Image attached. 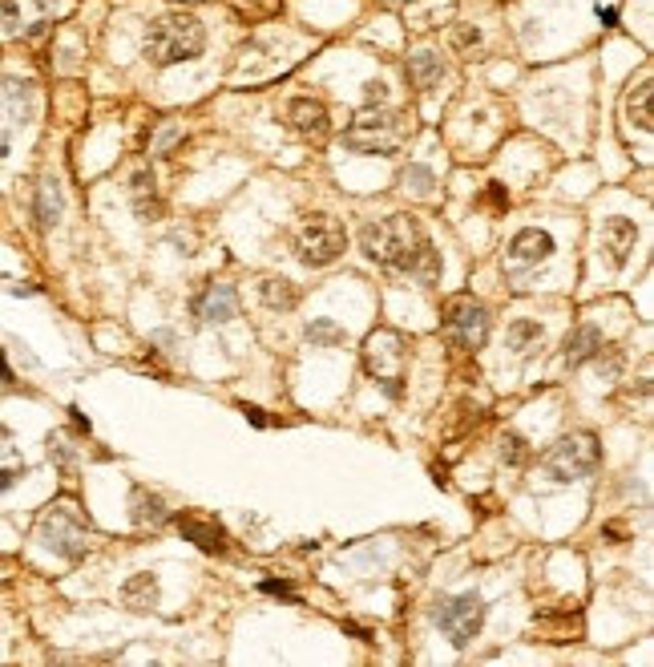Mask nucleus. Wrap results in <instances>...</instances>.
<instances>
[{
	"instance_id": "f257e3e1",
	"label": "nucleus",
	"mask_w": 654,
	"mask_h": 667,
	"mask_svg": "<svg viewBox=\"0 0 654 667\" xmlns=\"http://www.w3.org/2000/svg\"><path fill=\"white\" fill-rule=\"evenodd\" d=\"M360 247L372 263L392 267V271H416V267H424L428 275L436 271V255L412 215H388V219L368 223L360 231Z\"/></svg>"
},
{
	"instance_id": "f03ea898",
	"label": "nucleus",
	"mask_w": 654,
	"mask_h": 667,
	"mask_svg": "<svg viewBox=\"0 0 654 667\" xmlns=\"http://www.w3.org/2000/svg\"><path fill=\"white\" fill-rule=\"evenodd\" d=\"M206 49V29L194 13H166L150 25L146 33V61L154 65H178V61H190Z\"/></svg>"
},
{
	"instance_id": "7ed1b4c3",
	"label": "nucleus",
	"mask_w": 654,
	"mask_h": 667,
	"mask_svg": "<svg viewBox=\"0 0 654 667\" xmlns=\"http://www.w3.org/2000/svg\"><path fill=\"white\" fill-rule=\"evenodd\" d=\"M408 134H412V126H408L404 114L368 106L344 130V146L356 150V154H392V150H400L408 142Z\"/></svg>"
},
{
	"instance_id": "20e7f679",
	"label": "nucleus",
	"mask_w": 654,
	"mask_h": 667,
	"mask_svg": "<svg viewBox=\"0 0 654 667\" xmlns=\"http://www.w3.org/2000/svg\"><path fill=\"white\" fill-rule=\"evenodd\" d=\"M598 461H602V445L594 433H566L541 457L545 473H550L554 482H582L598 469Z\"/></svg>"
},
{
	"instance_id": "39448f33",
	"label": "nucleus",
	"mask_w": 654,
	"mask_h": 667,
	"mask_svg": "<svg viewBox=\"0 0 654 667\" xmlns=\"http://www.w3.org/2000/svg\"><path fill=\"white\" fill-rule=\"evenodd\" d=\"M37 538H41L53 554L77 562V558L89 554V518H85L73 502H57V506H49L45 518L37 522Z\"/></svg>"
},
{
	"instance_id": "423d86ee",
	"label": "nucleus",
	"mask_w": 654,
	"mask_h": 667,
	"mask_svg": "<svg viewBox=\"0 0 654 667\" xmlns=\"http://www.w3.org/2000/svg\"><path fill=\"white\" fill-rule=\"evenodd\" d=\"M364 368L376 385H384L388 397H400V380H404V368H408V344L400 332L392 328H376L368 332L364 340Z\"/></svg>"
},
{
	"instance_id": "0eeeda50",
	"label": "nucleus",
	"mask_w": 654,
	"mask_h": 667,
	"mask_svg": "<svg viewBox=\"0 0 654 667\" xmlns=\"http://www.w3.org/2000/svg\"><path fill=\"white\" fill-rule=\"evenodd\" d=\"M348 247V235L336 219H327V215H311L299 231H295V255L299 263L307 267H327V263H336Z\"/></svg>"
},
{
	"instance_id": "6e6552de",
	"label": "nucleus",
	"mask_w": 654,
	"mask_h": 667,
	"mask_svg": "<svg viewBox=\"0 0 654 667\" xmlns=\"http://www.w3.org/2000/svg\"><path fill=\"white\" fill-rule=\"evenodd\" d=\"M445 332H449V340L457 348H473L477 352L485 344V336H489V312H485V304L473 300V296H453L445 304Z\"/></svg>"
},
{
	"instance_id": "1a4fd4ad",
	"label": "nucleus",
	"mask_w": 654,
	"mask_h": 667,
	"mask_svg": "<svg viewBox=\"0 0 654 667\" xmlns=\"http://www.w3.org/2000/svg\"><path fill=\"white\" fill-rule=\"evenodd\" d=\"M485 623V603L477 595H457V599H445L436 607V627L449 635L453 647H469V639L481 631Z\"/></svg>"
},
{
	"instance_id": "9d476101",
	"label": "nucleus",
	"mask_w": 654,
	"mask_h": 667,
	"mask_svg": "<svg viewBox=\"0 0 654 667\" xmlns=\"http://www.w3.org/2000/svg\"><path fill=\"white\" fill-rule=\"evenodd\" d=\"M45 29V0H0V33L37 37Z\"/></svg>"
},
{
	"instance_id": "9b49d317",
	"label": "nucleus",
	"mask_w": 654,
	"mask_h": 667,
	"mask_svg": "<svg viewBox=\"0 0 654 667\" xmlns=\"http://www.w3.org/2000/svg\"><path fill=\"white\" fill-rule=\"evenodd\" d=\"M634 247H638V227L630 219L614 215V219L602 223V251L610 259V267H626L630 255H634Z\"/></svg>"
},
{
	"instance_id": "f8f14e48",
	"label": "nucleus",
	"mask_w": 654,
	"mask_h": 667,
	"mask_svg": "<svg viewBox=\"0 0 654 667\" xmlns=\"http://www.w3.org/2000/svg\"><path fill=\"white\" fill-rule=\"evenodd\" d=\"M287 122H291V130H295L299 138H307V142H323L327 130H332V122H327V106L315 102V98H299V102H291Z\"/></svg>"
},
{
	"instance_id": "ddd939ff",
	"label": "nucleus",
	"mask_w": 654,
	"mask_h": 667,
	"mask_svg": "<svg viewBox=\"0 0 654 667\" xmlns=\"http://www.w3.org/2000/svg\"><path fill=\"white\" fill-rule=\"evenodd\" d=\"M194 308H198V320H202V324H227V320L239 316V296H235L231 283H210Z\"/></svg>"
},
{
	"instance_id": "4468645a",
	"label": "nucleus",
	"mask_w": 654,
	"mask_h": 667,
	"mask_svg": "<svg viewBox=\"0 0 654 667\" xmlns=\"http://www.w3.org/2000/svg\"><path fill=\"white\" fill-rule=\"evenodd\" d=\"M550 251H554V239L545 231H537V227L517 231L513 243H509V259L513 263H541V259H550Z\"/></svg>"
},
{
	"instance_id": "2eb2a0df",
	"label": "nucleus",
	"mask_w": 654,
	"mask_h": 667,
	"mask_svg": "<svg viewBox=\"0 0 654 667\" xmlns=\"http://www.w3.org/2000/svg\"><path fill=\"white\" fill-rule=\"evenodd\" d=\"M130 518H134V526H162V522L170 518V506H166L162 494L138 486V490L130 494Z\"/></svg>"
},
{
	"instance_id": "dca6fc26",
	"label": "nucleus",
	"mask_w": 654,
	"mask_h": 667,
	"mask_svg": "<svg viewBox=\"0 0 654 667\" xmlns=\"http://www.w3.org/2000/svg\"><path fill=\"white\" fill-rule=\"evenodd\" d=\"M25 478V457L9 429H0V490H13Z\"/></svg>"
},
{
	"instance_id": "f3484780",
	"label": "nucleus",
	"mask_w": 654,
	"mask_h": 667,
	"mask_svg": "<svg viewBox=\"0 0 654 667\" xmlns=\"http://www.w3.org/2000/svg\"><path fill=\"white\" fill-rule=\"evenodd\" d=\"M259 300L271 312H291L299 304V292H295V283L283 279V275H263L259 279Z\"/></svg>"
},
{
	"instance_id": "a211bd4d",
	"label": "nucleus",
	"mask_w": 654,
	"mask_h": 667,
	"mask_svg": "<svg viewBox=\"0 0 654 667\" xmlns=\"http://www.w3.org/2000/svg\"><path fill=\"white\" fill-rule=\"evenodd\" d=\"M158 599H162V587H158L154 575H134V579L122 587V603H126L130 611H154Z\"/></svg>"
},
{
	"instance_id": "6ab92c4d",
	"label": "nucleus",
	"mask_w": 654,
	"mask_h": 667,
	"mask_svg": "<svg viewBox=\"0 0 654 667\" xmlns=\"http://www.w3.org/2000/svg\"><path fill=\"white\" fill-rule=\"evenodd\" d=\"M441 77H445V65H441V57H436V53L424 49V53L408 57V81H412L420 93H428Z\"/></svg>"
},
{
	"instance_id": "aec40b11",
	"label": "nucleus",
	"mask_w": 654,
	"mask_h": 667,
	"mask_svg": "<svg viewBox=\"0 0 654 667\" xmlns=\"http://www.w3.org/2000/svg\"><path fill=\"white\" fill-rule=\"evenodd\" d=\"M598 352H602V332L586 324V328H578V332L566 340V352H562V360L574 368V364H586V360H590V356H598Z\"/></svg>"
},
{
	"instance_id": "412c9836",
	"label": "nucleus",
	"mask_w": 654,
	"mask_h": 667,
	"mask_svg": "<svg viewBox=\"0 0 654 667\" xmlns=\"http://www.w3.org/2000/svg\"><path fill=\"white\" fill-rule=\"evenodd\" d=\"M61 211H65L61 186H57V178H45V182L37 186V223H41V227H57V223H61Z\"/></svg>"
},
{
	"instance_id": "4be33fe9",
	"label": "nucleus",
	"mask_w": 654,
	"mask_h": 667,
	"mask_svg": "<svg viewBox=\"0 0 654 667\" xmlns=\"http://www.w3.org/2000/svg\"><path fill=\"white\" fill-rule=\"evenodd\" d=\"M178 526H182V534H186L194 546H202V550H223V530H218L214 522L186 514V518H178Z\"/></svg>"
},
{
	"instance_id": "5701e85b",
	"label": "nucleus",
	"mask_w": 654,
	"mask_h": 667,
	"mask_svg": "<svg viewBox=\"0 0 654 667\" xmlns=\"http://www.w3.org/2000/svg\"><path fill=\"white\" fill-rule=\"evenodd\" d=\"M626 118H630V126H638L642 134L654 130V114H650V77L638 81V89L626 98Z\"/></svg>"
},
{
	"instance_id": "b1692460",
	"label": "nucleus",
	"mask_w": 654,
	"mask_h": 667,
	"mask_svg": "<svg viewBox=\"0 0 654 667\" xmlns=\"http://www.w3.org/2000/svg\"><path fill=\"white\" fill-rule=\"evenodd\" d=\"M541 340H545V332H541L537 320H517V324H509V348H513L517 356H529Z\"/></svg>"
},
{
	"instance_id": "393cba45",
	"label": "nucleus",
	"mask_w": 654,
	"mask_h": 667,
	"mask_svg": "<svg viewBox=\"0 0 654 667\" xmlns=\"http://www.w3.org/2000/svg\"><path fill=\"white\" fill-rule=\"evenodd\" d=\"M307 340H311V344H323V348H332V344H344L348 332H344L340 324H332V320H315V324L307 328Z\"/></svg>"
},
{
	"instance_id": "a878e982",
	"label": "nucleus",
	"mask_w": 654,
	"mask_h": 667,
	"mask_svg": "<svg viewBox=\"0 0 654 667\" xmlns=\"http://www.w3.org/2000/svg\"><path fill=\"white\" fill-rule=\"evenodd\" d=\"M501 461H505V465H525V461H529V449H525V437H521V433H505V437H501Z\"/></svg>"
},
{
	"instance_id": "bb28decb",
	"label": "nucleus",
	"mask_w": 654,
	"mask_h": 667,
	"mask_svg": "<svg viewBox=\"0 0 654 667\" xmlns=\"http://www.w3.org/2000/svg\"><path fill=\"white\" fill-rule=\"evenodd\" d=\"M146 195L154 199V174H150V170H142V174H134V203L142 207V203H146Z\"/></svg>"
},
{
	"instance_id": "cd10ccee",
	"label": "nucleus",
	"mask_w": 654,
	"mask_h": 667,
	"mask_svg": "<svg viewBox=\"0 0 654 667\" xmlns=\"http://www.w3.org/2000/svg\"><path fill=\"white\" fill-rule=\"evenodd\" d=\"M404 182H416V190H420V195H428V186H432V174H428L424 166H412V170L404 174Z\"/></svg>"
},
{
	"instance_id": "c85d7f7f",
	"label": "nucleus",
	"mask_w": 654,
	"mask_h": 667,
	"mask_svg": "<svg viewBox=\"0 0 654 667\" xmlns=\"http://www.w3.org/2000/svg\"><path fill=\"white\" fill-rule=\"evenodd\" d=\"M364 89H368V106H380V102H384V89H388V85H384V81H368Z\"/></svg>"
},
{
	"instance_id": "c756f323",
	"label": "nucleus",
	"mask_w": 654,
	"mask_h": 667,
	"mask_svg": "<svg viewBox=\"0 0 654 667\" xmlns=\"http://www.w3.org/2000/svg\"><path fill=\"white\" fill-rule=\"evenodd\" d=\"M489 203H493V207H505V203H509V195H505L501 186H493V190H489Z\"/></svg>"
},
{
	"instance_id": "7c9ffc66",
	"label": "nucleus",
	"mask_w": 654,
	"mask_h": 667,
	"mask_svg": "<svg viewBox=\"0 0 654 667\" xmlns=\"http://www.w3.org/2000/svg\"><path fill=\"white\" fill-rule=\"evenodd\" d=\"M263 591H267V595H283V599H295V595H291V591H287L283 583H263Z\"/></svg>"
},
{
	"instance_id": "2f4dec72",
	"label": "nucleus",
	"mask_w": 654,
	"mask_h": 667,
	"mask_svg": "<svg viewBox=\"0 0 654 667\" xmlns=\"http://www.w3.org/2000/svg\"><path fill=\"white\" fill-rule=\"evenodd\" d=\"M243 413H247V417H251V421H255V425H267V417H263V413H259V409H255V405H243Z\"/></svg>"
},
{
	"instance_id": "473e14b6",
	"label": "nucleus",
	"mask_w": 654,
	"mask_h": 667,
	"mask_svg": "<svg viewBox=\"0 0 654 667\" xmlns=\"http://www.w3.org/2000/svg\"><path fill=\"white\" fill-rule=\"evenodd\" d=\"M602 17V25H618V13L614 9H606V13H598Z\"/></svg>"
},
{
	"instance_id": "72a5a7b5",
	"label": "nucleus",
	"mask_w": 654,
	"mask_h": 667,
	"mask_svg": "<svg viewBox=\"0 0 654 667\" xmlns=\"http://www.w3.org/2000/svg\"><path fill=\"white\" fill-rule=\"evenodd\" d=\"M0 380H13V372H9V364H5V352H0Z\"/></svg>"
}]
</instances>
